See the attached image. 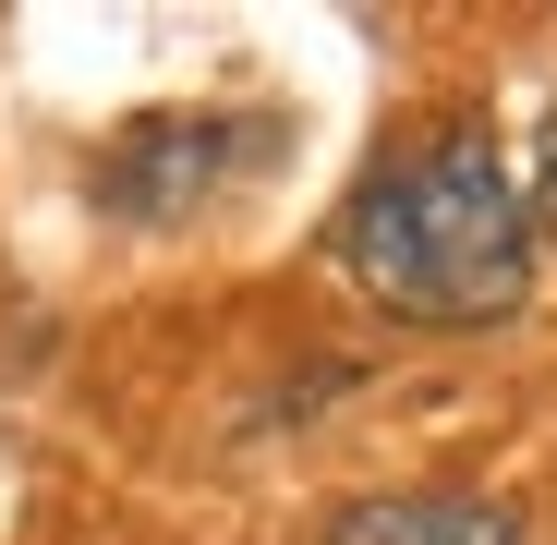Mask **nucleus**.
Listing matches in <instances>:
<instances>
[{
  "mask_svg": "<svg viewBox=\"0 0 557 545\" xmlns=\"http://www.w3.org/2000/svg\"><path fill=\"white\" fill-rule=\"evenodd\" d=\"M278 158V122H243V110H146L98 146V207L122 231H182L243 195V170Z\"/></svg>",
  "mask_w": 557,
  "mask_h": 545,
  "instance_id": "nucleus-2",
  "label": "nucleus"
},
{
  "mask_svg": "<svg viewBox=\"0 0 557 545\" xmlns=\"http://www.w3.org/2000/svg\"><path fill=\"white\" fill-rule=\"evenodd\" d=\"M521 195H533V219H545V243H557V110H545V134H533V182H521Z\"/></svg>",
  "mask_w": 557,
  "mask_h": 545,
  "instance_id": "nucleus-4",
  "label": "nucleus"
},
{
  "mask_svg": "<svg viewBox=\"0 0 557 545\" xmlns=\"http://www.w3.org/2000/svg\"><path fill=\"white\" fill-rule=\"evenodd\" d=\"M351 292L400 327H509L533 304V195L485 122H436L339 207Z\"/></svg>",
  "mask_w": 557,
  "mask_h": 545,
  "instance_id": "nucleus-1",
  "label": "nucleus"
},
{
  "mask_svg": "<svg viewBox=\"0 0 557 545\" xmlns=\"http://www.w3.org/2000/svg\"><path fill=\"white\" fill-rule=\"evenodd\" d=\"M327 545H521V521L473 485H388V497H351Z\"/></svg>",
  "mask_w": 557,
  "mask_h": 545,
  "instance_id": "nucleus-3",
  "label": "nucleus"
}]
</instances>
